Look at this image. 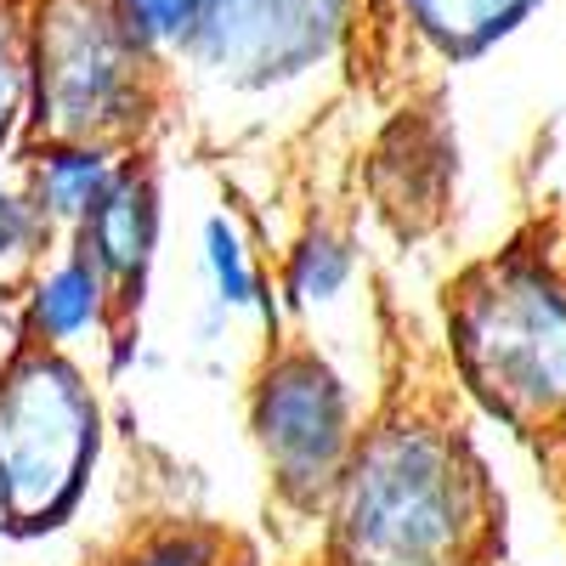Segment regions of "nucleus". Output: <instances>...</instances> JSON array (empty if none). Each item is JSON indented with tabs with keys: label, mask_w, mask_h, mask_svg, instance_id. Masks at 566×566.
<instances>
[{
	"label": "nucleus",
	"mask_w": 566,
	"mask_h": 566,
	"mask_svg": "<svg viewBox=\"0 0 566 566\" xmlns=\"http://www.w3.org/2000/svg\"><path fill=\"white\" fill-rule=\"evenodd\" d=\"M482 533V464L448 424L386 419L357 437L335 488V566H464Z\"/></svg>",
	"instance_id": "1"
},
{
	"label": "nucleus",
	"mask_w": 566,
	"mask_h": 566,
	"mask_svg": "<svg viewBox=\"0 0 566 566\" xmlns=\"http://www.w3.org/2000/svg\"><path fill=\"white\" fill-rule=\"evenodd\" d=\"M464 386L522 437H566V272L538 250L476 266L453 295Z\"/></svg>",
	"instance_id": "2"
},
{
	"label": "nucleus",
	"mask_w": 566,
	"mask_h": 566,
	"mask_svg": "<svg viewBox=\"0 0 566 566\" xmlns=\"http://www.w3.org/2000/svg\"><path fill=\"white\" fill-rule=\"evenodd\" d=\"M103 448V408L63 346L23 340L0 368V527L57 533L85 499Z\"/></svg>",
	"instance_id": "3"
},
{
	"label": "nucleus",
	"mask_w": 566,
	"mask_h": 566,
	"mask_svg": "<svg viewBox=\"0 0 566 566\" xmlns=\"http://www.w3.org/2000/svg\"><path fill=\"white\" fill-rule=\"evenodd\" d=\"M34 142H108L142 130L159 52L130 29L119 0H34Z\"/></svg>",
	"instance_id": "4"
},
{
	"label": "nucleus",
	"mask_w": 566,
	"mask_h": 566,
	"mask_svg": "<svg viewBox=\"0 0 566 566\" xmlns=\"http://www.w3.org/2000/svg\"><path fill=\"white\" fill-rule=\"evenodd\" d=\"M250 424L283 499L323 504L340 488L357 437H352V397L323 357L312 352L272 357L250 402Z\"/></svg>",
	"instance_id": "5"
},
{
	"label": "nucleus",
	"mask_w": 566,
	"mask_h": 566,
	"mask_svg": "<svg viewBox=\"0 0 566 566\" xmlns=\"http://www.w3.org/2000/svg\"><path fill=\"white\" fill-rule=\"evenodd\" d=\"M352 0H205L187 63L232 91H272L335 57Z\"/></svg>",
	"instance_id": "6"
},
{
	"label": "nucleus",
	"mask_w": 566,
	"mask_h": 566,
	"mask_svg": "<svg viewBox=\"0 0 566 566\" xmlns=\"http://www.w3.org/2000/svg\"><path fill=\"white\" fill-rule=\"evenodd\" d=\"M74 244L108 277L114 306H119L114 328H125L136 317V306H142L136 290H142V277H148V266H154V250H159V187H154L148 165H119L103 205L80 221Z\"/></svg>",
	"instance_id": "7"
},
{
	"label": "nucleus",
	"mask_w": 566,
	"mask_h": 566,
	"mask_svg": "<svg viewBox=\"0 0 566 566\" xmlns=\"http://www.w3.org/2000/svg\"><path fill=\"white\" fill-rule=\"evenodd\" d=\"M119 306H114V290L108 277L97 272L80 244H69L52 266H34L29 277V295H23V340L34 346H74L97 328H114Z\"/></svg>",
	"instance_id": "8"
},
{
	"label": "nucleus",
	"mask_w": 566,
	"mask_h": 566,
	"mask_svg": "<svg viewBox=\"0 0 566 566\" xmlns=\"http://www.w3.org/2000/svg\"><path fill=\"white\" fill-rule=\"evenodd\" d=\"M119 176V154L108 142H34L23 159V181L40 205V216L57 232H80V221L103 205V193Z\"/></svg>",
	"instance_id": "9"
},
{
	"label": "nucleus",
	"mask_w": 566,
	"mask_h": 566,
	"mask_svg": "<svg viewBox=\"0 0 566 566\" xmlns=\"http://www.w3.org/2000/svg\"><path fill=\"white\" fill-rule=\"evenodd\" d=\"M397 7L424 45H437L448 63H470L510 40L544 0H397Z\"/></svg>",
	"instance_id": "10"
},
{
	"label": "nucleus",
	"mask_w": 566,
	"mask_h": 566,
	"mask_svg": "<svg viewBox=\"0 0 566 566\" xmlns=\"http://www.w3.org/2000/svg\"><path fill=\"white\" fill-rule=\"evenodd\" d=\"M205 277H210V301L221 317L232 312H261L272 317V301L261 290V272L250 261V244L232 216H210L205 221Z\"/></svg>",
	"instance_id": "11"
},
{
	"label": "nucleus",
	"mask_w": 566,
	"mask_h": 566,
	"mask_svg": "<svg viewBox=\"0 0 566 566\" xmlns=\"http://www.w3.org/2000/svg\"><path fill=\"white\" fill-rule=\"evenodd\" d=\"M357 277V250L346 232L335 227H312L306 239L290 255V272H283V290H290L295 306H335Z\"/></svg>",
	"instance_id": "12"
},
{
	"label": "nucleus",
	"mask_w": 566,
	"mask_h": 566,
	"mask_svg": "<svg viewBox=\"0 0 566 566\" xmlns=\"http://www.w3.org/2000/svg\"><path fill=\"white\" fill-rule=\"evenodd\" d=\"M34 0H0V159L12 148V130L34 97V34H29Z\"/></svg>",
	"instance_id": "13"
},
{
	"label": "nucleus",
	"mask_w": 566,
	"mask_h": 566,
	"mask_svg": "<svg viewBox=\"0 0 566 566\" xmlns=\"http://www.w3.org/2000/svg\"><path fill=\"white\" fill-rule=\"evenodd\" d=\"M52 239H57V227L40 216L29 181H23V165L12 176H0V283L34 272Z\"/></svg>",
	"instance_id": "14"
},
{
	"label": "nucleus",
	"mask_w": 566,
	"mask_h": 566,
	"mask_svg": "<svg viewBox=\"0 0 566 566\" xmlns=\"http://www.w3.org/2000/svg\"><path fill=\"white\" fill-rule=\"evenodd\" d=\"M232 560V538L216 527H193V522H170L130 538L108 566H227Z\"/></svg>",
	"instance_id": "15"
},
{
	"label": "nucleus",
	"mask_w": 566,
	"mask_h": 566,
	"mask_svg": "<svg viewBox=\"0 0 566 566\" xmlns=\"http://www.w3.org/2000/svg\"><path fill=\"white\" fill-rule=\"evenodd\" d=\"M119 12L130 18V29L148 40L159 57H187V45L199 34L205 0H119Z\"/></svg>",
	"instance_id": "16"
},
{
	"label": "nucleus",
	"mask_w": 566,
	"mask_h": 566,
	"mask_svg": "<svg viewBox=\"0 0 566 566\" xmlns=\"http://www.w3.org/2000/svg\"><path fill=\"white\" fill-rule=\"evenodd\" d=\"M0 368H7V357H0Z\"/></svg>",
	"instance_id": "17"
}]
</instances>
